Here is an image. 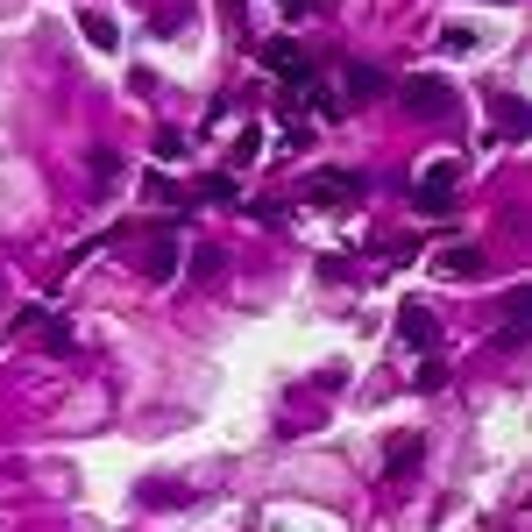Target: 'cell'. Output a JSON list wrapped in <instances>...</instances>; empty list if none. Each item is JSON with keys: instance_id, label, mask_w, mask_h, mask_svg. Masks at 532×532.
Segmentation results:
<instances>
[{"instance_id": "cell-1", "label": "cell", "mask_w": 532, "mask_h": 532, "mask_svg": "<svg viewBox=\"0 0 532 532\" xmlns=\"http://www.w3.org/2000/svg\"><path fill=\"white\" fill-rule=\"evenodd\" d=\"M462 178H469V164H462V157H440L426 178H412V192H405V199H412L419 213H447V206H454V185H462Z\"/></svg>"}, {"instance_id": "cell-2", "label": "cell", "mask_w": 532, "mask_h": 532, "mask_svg": "<svg viewBox=\"0 0 532 532\" xmlns=\"http://www.w3.org/2000/svg\"><path fill=\"white\" fill-rule=\"evenodd\" d=\"M398 100H405V114H419V121H447L454 107H462V93H454L447 79H405Z\"/></svg>"}, {"instance_id": "cell-3", "label": "cell", "mask_w": 532, "mask_h": 532, "mask_svg": "<svg viewBox=\"0 0 532 532\" xmlns=\"http://www.w3.org/2000/svg\"><path fill=\"white\" fill-rule=\"evenodd\" d=\"M256 57H263V64L277 71V79H284V86H298V93H306V86H313V57H306V50H298L291 36H270V43H263Z\"/></svg>"}, {"instance_id": "cell-4", "label": "cell", "mask_w": 532, "mask_h": 532, "mask_svg": "<svg viewBox=\"0 0 532 532\" xmlns=\"http://www.w3.org/2000/svg\"><path fill=\"white\" fill-rule=\"evenodd\" d=\"M369 178L362 171H313L306 185H298V199H313V206H334V199H362Z\"/></svg>"}, {"instance_id": "cell-5", "label": "cell", "mask_w": 532, "mask_h": 532, "mask_svg": "<svg viewBox=\"0 0 532 532\" xmlns=\"http://www.w3.org/2000/svg\"><path fill=\"white\" fill-rule=\"evenodd\" d=\"M178 263H185L178 235H149V242H142V256H135V270H142L149 284H171V277H178Z\"/></svg>"}, {"instance_id": "cell-6", "label": "cell", "mask_w": 532, "mask_h": 532, "mask_svg": "<svg viewBox=\"0 0 532 532\" xmlns=\"http://www.w3.org/2000/svg\"><path fill=\"white\" fill-rule=\"evenodd\" d=\"M199 490L192 483H171V476H142L135 483V504H149V511H178V504H192Z\"/></svg>"}, {"instance_id": "cell-7", "label": "cell", "mask_w": 532, "mask_h": 532, "mask_svg": "<svg viewBox=\"0 0 532 532\" xmlns=\"http://www.w3.org/2000/svg\"><path fill=\"white\" fill-rule=\"evenodd\" d=\"M79 36H86L100 57H114V50H121V29H114V15H107V8H79Z\"/></svg>"}, {"instance_id": "cell-8", "label": "cell", "mask_w": 532, "mask_h": 532, "mask_svg": "<svg viewBox=\"0 0 532 532\" xmlns=\"http://www.w3.org/2000/svg\"><path fill=\"white\" fill-rule=\"evenodd\" d=\"M490 121H497V135H504V142H525V121H532V114H525V100H518V93H490Z\"/></svg>"}, {"instance_id": "cell-9", "label": "cell", "mask_w": 532, "mask_h": 532, "mask_svg": "<svg viewBox=\"0 0 532 532\" xmlns=\"http://www.w3.org/2000/svg\"><path fill=\"white\" fill-rule=\"evenodd\" d=\"M398 341L426 355V348L440 341V327H433V313H426V306H398Z\"/></svg>"}, {"instance_id": "cell-10", "label": "cell", "mask_w": 532, "mask_h": 532, "mask_svg": "<svg viewBox=\"0 0 532 532\" xmlns=\"http://www.w3.org/2000/svg\"><path fill=\"white\" fill-rule=\"evenodd\" d=\"M419 462H426V440H419V433H398V440L384 447V476H391V483H398V476H412Z\"/></svg>"}, {"instance_id": "cell-11", "label": "cell", "mask_w": 532, "mask_h": 532, "mask_svg": "<svg viewBox=\"0 0 532 532\" xmlns=\"http://www.w3.org/2000/svg\"><path fill=\"white\" fill-rule=\"evenodd\" d=\"M341 93L362 107V100H376V93H384V71H376V64H348L341 71Z\"/></svg>"}, {"instance_id": "cell-12", "label": "cell", "mask_w": 532, "mask_h": 532, "mask_svg": "<svg viewBox=\"0 0 532 532\" xmlns=\"http://www.w3.org/2000/svg\"><path fill=\"white\" fill-rule=\"evenodd\" d=\"M199 199H213V206H235L242 192H235V171H213V178H199Z\"/></svg>"}, {"instance_id": "cell-13", "label": "cell", "mask_w": 532, "mask_h": 532, "mask_svg": "<svg viewBox=\"0 0 532 532\" xmlns=\"http://www.w3.org/2000/svg\"><path fill=\"white\" fill-rule=\"evenodd\" d=\"M440 277H483V256L476 249H447L440 256Z\"/></svg>"}, {"instance_id": "cell-14", "label": "cell", "mask_w": 532, "mask_h": 532, "mask_svg": "<svg viewBox=\"0 0 532 532\" xmlns=\"http://www.w3.org/2000/svg\"><path fill=\"white\" fill-rule=\"evenodd\" d=\"M256 157H263V142H256V128H242V135H235V171H249Z\"/></svg>"}, {"instance_id": "cell-15", "label": "cell", "mask_w": 532, "mask_h": 532, "mask_svg": "<svg viewBox=\"0 0 532 532\" xmlns=\"http://www.w3.org/2000/svg\"><path fill=\"white\" fill-rule=\"evenodd\" d=\"M185 29H192V8H164L157 15V36H185Z\"/></svg>"}, {"instance_id": "cell-16", "label": "cell", "mask_w": 532, "mask_h": 532, "mask_svg": "<svg viewBox=\"0 0 532 532\" xmlns=\"http://www.w3.org/2000/svg\"><path fill=\"white\" fill-rule=\"evenodd\" d=\"M213 277H220V249H199L192 256V284H213Z\"/></svg>"}, {"instance_id": "cell-17", "label": "cell", "mask_w": 532, "mask_h": 532, "mask_svg": "<svg viewBox=\"0 0 532 532\" xmlns=\"http://www.w3.org/2000/svg\"><path fill=\"white\" fill-rule=\"evenodd\" d=\"M36 334H43V348H50V355H71V327H57V320H43Z\"/></svg>"}, {"instance_id": "cell-18", "label": "cell", "mask_w": 532, "mask_h": 532, "mask_svg": "<svg viewBox=\"0 0 532 532\" xmlns=\"http://www.w3.org/2000/svg\"><path fill=\"white\" fill-rule=\"evenodd\" d=\"M128 93H135V100H149V93H157V71L135 64V71H128Z\"/></svg>"}, {"instance_id": "cell-19", "label": "cell", "mask_w": 532, "mask_h": 532, "mask_svg": "<svg viewBox=\"0 0 532 532\" xmlns=\"http://www.w3.org/2000/svg\"><path fill=\"white\" fill-rule=\"evenodd\" d=\"M185 149H192V135H157V157H164V164H178Z\"/></svg>"}, {"instance_id": "cell-20", "label": "cell", "mask_w": 532, "mask_h": 532, "mask_svg": "<svg viewBox=\"0 0 532 532\" xmlns=\"http://www.w3.org/2000/svg\"><path fill=\"white\" fill-rule=\"evenodd\" d=\"M440 50H454V57L476 50V29H447V36H440Z\"/></svg>"}, {"instance_id": "cell-21", "label": "cell", "mask_w": 532, "mask_h": 532, "mask_svg": "<svg viewBox=\"0 0 532 532\" xmlns=\"http://www.w3.org/2000/svg\"><path fill=\"white\" fill-rule=\"evenodd\" d=\"M277 8H284V15L298 22V15H313V8H320V0H277Z\"/></svg>"}]
</instances>
